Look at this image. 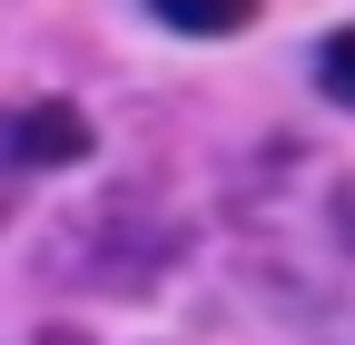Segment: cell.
<instances>
[{
    "label": "cell",
    "instance_id": "obj_1",
    "mask_svg": "<svg viewBox=\"0 0 355 345\" xmlns=\"http://www.w3.org/2000/svg\"><path fill=\"white\" fill-rule=\"evenodd\" d=\"M10 158H20V168H79V158H89V118H79L69 99L20 109V118H10Z\"/></svg>",
    "mask_w": 355,
    "mask_h": 345
},
{
    "label": "cell",
    "instance_id": "obj_2",
    "mask_svg": "<svg viewBox=\"0 0 355 345\" xmlns=\"http://www.w3.org/2000/svg\"><path fill=\"white\" fill-rule=\"evenodd\" d=\"M148 10H158L178 39H227V30L257 20V0H148Z\"/></svg>",
    "mask_w": 355,
    "mask_h": 345
},
{
    "label": "cell",
    "instance_id": "obj_3",
    "mask_svg": "<svg viewBox=\"0 0 355 345\" xmlns=\"http://www.w3.org/2000/svg\"><path fill=\"white\" fill-rule=\"evenodd\" d=\"M316 89H326L336 109H355V20L326 39V50H316Z\"/></svg>",
    "mask_w": 355,
    "mask_h": 345
},
{
    "label": "cell",
    "instance_id": "obj_4",
    "mask_svg": "<svg viewBox=\"0 0 355 345\" xmlns=\"http://www.w3.org/2000/svg\"><path fill=\"white\" fill-rule=\"evenodd\" d=\"M336 237H345V247H355V178H345V188H336Z\"/></svg>",
    "mask_w": 355,
    "mask_h": 345
}]
</instances>
